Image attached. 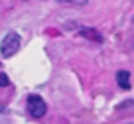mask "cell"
<instances>
[{"instance_id":"277c9868","label":"cell","mask_w":134,"mask_h":124,"mask_svg":"<svg viewBox=\"0 0 134 124\" xmlns=\"http://www.w3.org/2000/svg\"><path fill=\"white\" fill-rule=\"evenodd\" d=\"M79 32H81V36L89 37V40H95V41H99V43H103V40H105V37L100 36L97 30H91V28H81Z\"/></svg>"},{"instance_id":"6da1fadb","label":"cell","mask_w":134,"mask_h":124,"mask_svg":"<svg viewBox=\"0 0 134 124\" xmlns=\"http://www.w3.org/2000/svg\"><path fill=\"white\" fill-rule=\"evenodd\" d=\"M20 41H22L20 33H16V32L6 33L2 43H0V53H2V57H12V55L20 49Z\"/></svg>"},{"instance_id":"8992f818","label":"cell","mask_w":134,"mask_h":124,"mask_svg":"<svg viewBox=\"0 0 134 124\" xmlns=\"http://www.w3.org/2000/svg\"><path fill=\"white\" fill-rule=\"evenodd\" d=\"M8 85H10V79H8V75L0 73V87H8Z\"/></svg>"},{"instance_id":"3957f363","label":"cell","mask_w":134,"mask_h":124,"mask_svg":"<svg viewBox=\"0 0 134 124\" xmlns=\"http://www.w3.org/2000/svg\"><path fill=\"white\" fill-rule=\"evenodd\" d=\"M116 83H118V87H120V89L128 91V89H130V73H128V71H118V73H116Z\"/></svg>"},{"instance_id":"7a4b0ae2","label":"cell","mask_w":134,"mask_h":124,"mask_svg":"<svg viewBox=\"0 0 134 124\" xmlns=\"http://www.w3.org/2000/svg\"><path fill=\"white\" fill-rule=\"evenodd\" d=\"M28 112H30L32 118H42V116L47 112L46 100H43L40 95H30L28 97Z\"/></svg>"},{"instance_id":"52a82bcc","label":"cell","mask_w":134,"mask_h":124,"mask_svg":"<svg viewBox=\"0 0 134 124\" xmlns=\"http://www.w3.org/2000/svg\"><path fill=\"white\" fill-rule=\"evenodd\" d=\"M0 112H4V106H2V104H0Z\"/></svg>"},{"instance_id":"5b68a950","label":"cell","mask_w":134,"mask_h":124,"mask_svg":"<svg viewBox=\"0 0 134 124\" xmlns=\"http://www.w3.org/2000/svg\"><path fill=\"white\" fill-rule=\"evenodd\" d=\"M59 4H67V6H85L89 0H57Z\"/></svg>"}]
</instances>
